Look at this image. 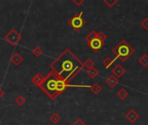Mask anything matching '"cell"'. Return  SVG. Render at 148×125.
Wrapping results in <instances>:
<instances>
[{"label":"cell","instance_id":"cell-22","mask_svg":"<svg viewBox=\"0 0 148 125\" xmlns=\"http://www.w3.org/2000/svg\"><path fill=\"white\" fill-rule=\"evenodd\" d=\"M109 8H112L117 3H118V0H104L103 1Z\"/></svg>","mask_w":148,"mask_h":125},{"label":"cell","instance_id":"cell-21","mask_svg":"<svg viewBox=\"0 0 148 125\" xmlns=\"http://www.w3.org/2000/svg\"><path fill=\"white\" fill-rule=\"evenodd\" d=\"M97 37V32L95 31H90V33L86 37V43H89L90 41H92V39H94L95 37Z\"/></svg>","mask_w":148,"mask_h":125},{"label":"cell","instance_id":"cell-10","mask_svg":"<svg viewBox=\"0 0 148 125\" xmlns=\"http://www.w3.org/2000/svg\"><path fill=\"white\" fill-rule=\"evenodd\" d=\"M44 80H45V76H43V74H41L40 72H38V73H37V74L32 78V83L33 84V85L38 87V86L43 83Z\"/></svg>","mask_w":148,"mask_h":125},{"label":"cell","instance_id":"cell-25","mask_svg":"<svg viewBox=\"0 0 148 125\" xmlns=\"http://www.w3.org/2000/svg\"><path fill=\"white\" fill-rule=\"evenodd\" d=\"M141 26H142V28H144L145 31L148 30V18H145L141 22Z\"/></svg>","mask_w":148,"mask_h":125},{"label":"cell","instance_id":"cell-9","mask_svg":"<svg viewBox=\"0 0 148 125\" xmlns=\"http://www.w3.org/2000/svg\"><path fill=\"white\" fill-rule=\"evenodd\" d=\"M11 62H12V65H14V66H18V65H20L22 62H23V61H24V57L18 53V52H15L12 56H11Z\"/></svg>","mask_w":148,"mask_h":125},{"label":"cell","instance_id":"cell-8","mask_svg":"<svg viewBox=\"0 0 148 125\" xmlns=\"http://www.w3.org/2000/svg\"><path fill=\"white\" fill-rule=\"evenodd\" d=\"M125 117L130 122L133 123L134 122H136V120L138 119L139 115H138V113L135 109H131L125 115Z\"/></svg>","mask_w":148,"mask_h":125},{"label":"cell","instance_id":"cell-6","mask_svg":"<svg viewBox=\"0 0 148 125\" xmlns=\"http://www.w3.org/2000/svg\"><path fill=\"white\" fill-rule=\"evenodd\" d=\"M87 45L90 47V49L93 52L97 53V52H99L105 46V42H102L99 39H98L97 37H95L94 39H92V41H90L89 43H87Z\"/></svg>","mask_w":148,"mask_h":125},{"label":"cell","instance_id":"cell-12","mask_svg":"<svg viewBox=\"0 0 148 125\" xmlns=\"http://www.w3.org/2000/svg\"><path fill=\"white\" fill-rule=\"evenodd\" d=\"M49 120H50V122H51L53 124H58V123L61 121V116H60L58 113L54 112V113H52V114L50 115Z\"/></svg>","mask_w":148,"mask_h":125},{"label":"cell","instance_id":"cell-20","mask_svg":"<svg viewBox=\"0 0 148 125\" xmlns=\"http://www.w3.org/2000/svg\"><path fill=\"white\" fill-rule=\"evenodd\" d=\"M43 52H44L43 50H42L39 46L34 47V48L32 49V53L33 54V56H34L35 57H39L40 56H42Z\"/></svg>","mask_w":148,"mask_h":125},{"label":"cell","instance_id":"cell-16","mask_svg":"<svg viewBox=\"0 0 148 125\" xmlns=\"http://www.w3.org/2000/svg\"><path fill=\"white\" fill-rule=\"evenodd\" d=\"M87 75L92 78V79H94V78H96L98 76H99V71L96 69V68H92V69H88V71H87Z\"/></svg>","mask_w":148,"mask_h":125},{"label":"cell","instance_id":"cell-11","mask_svg":"<svg viewBox=\"0 0 148 125\" xmlns=\"http://www.w3.org/2000/svg\"><path fill=\"white\" fill-rule=\"evenodd\" d=\"M106 84L109 87L114 88V87L119 84V79H118L117 77H115L113 75H112V76H110L108 78H106Z\"/></svg>","mask_w":148,"mask_h":125},{"label":"cell","instance_id":"cell-23","mask_svg":"<svg viewBox=\"0 0 148 125\" xmlns=\"http://www.w3.org/2000/svg\"><path fill=\"white\" fill-rule=\"evenodd\" d=\"M98 39H99L100 41L102 42H105L106 39V35L103 32V31H99L97 32V37H96Z\"/></svg>","mask_w":148,"mask_h":125},{"label":"cell","instance_id":"cell-5","mask_svg":"<svg viewBox=\"0 0 148 125\" xmlns=\"http://www.w3.org/2000/svg\"><path fill=\"white\" fill-rule=\"evenodd\" d=\"M5 40L8 42L11 46L15 47L21 40H22V36L15 30L12 29L5 36Z\"/></svg>","mask_w":148,"mask_h":125},{"label":"cell","instance_id":"cell-14","mask_svg":"<svg viewBox=\"0 0 148 125\" xmlns=\"http://www.w3.org/2000/svg\"><path fill=\"white\" fill-rule=\"evenodd\" d=\"M90 89H91L92 92L93 94H95V95L99 94V93L101 92V90H102V87H101L99 84H97V83L93 84L90 87Z\"/></svg>","mask_w":148,"mask_h":125},{"label":"cell","instance_id":"cell-4","mask_svg":"<svg viewBox=\"0 0 148 125\" xmlns=\"http://www.w3.org/2000/svg\"><path fill=\"white\" fill-rule=\"evenodd\" d=\"M82 16H83V12H80L75 16H73L68 22L69 25L76 31H79L86 24V21L82 18Z\"/></svg>","mask_w":148,"mask_h":125},{"label":"cell","instance_id":"cell-26","mask_svg":"<svg viewBox=\"0 0 148 125\" xmlns=\"http://www.w3.org/2000/svg\"><path fill=\"white\" fill-rule=\"evenodd\" d=\"M71 2L73 4H75L77 6H80L85 2V0H78V1H77V0H71Z\"/></svg>","mask_w":148,"mask_h":125},{"label":"cell","instance_id":"cell-7","mask_svg":"<svg viewBox=\"0 0 148 125\" xmlns=\"http://www.w3.org/2000/svg\"><path fill=\"white\" fill-rule=\"evenodd\" d=\"M112 75H113L115 77H117V78L119 79V78L122 77L125 74L126 71H125V69L121 65H117L112 70Z\"/></svg>","mask_w":148,"mask_h":125},{"label":"cell","instance_id":"cell-24","mask_svg":"<svg viewBox=\"0 0 148 125\" xmlns=\"http://www.w3.org/2000/svg\"><path fill=\"white\" fill-rule=\"evenodd\" d=\"M71 125H86V124L81 118H78L77 120H75L73 122V123Z\"/></svg>","mask_w":148,"mask_h":125},{"label":"cell","instance_id":"cell-15","mask_svg":"<svg viewBox=\"0 0 148 125\" xmlns=\"http://www.w3.org/2000/svg\"><path fill=\"white\" fill-rule=\"evenodd\" d=\"M117 96H118V97H119V99L125 100L128 96V92H127V90L125 89L122 88V89H120L119 90L117 91Z\"/></svg>","mask_w":148,"mask_h":125},{"label":"cell","instance_id":"cell-27","mask_svg":"<svg viewBox=\"0 0 148 125\" xmlns=\"http://www.w3.org/2000/svg\"><path fill=\"white\" fill-rule=\"evenodd\" d=\"M4 96H5V90L0 87V99H1Z\"/></svg>","mask_w":148,"mask_h":125},{"label":"cell","instance_id":"cell-1","mask_svg":"<svg viewBox=\"0 0 148 125\" xmlns=\"http://www.w3.org/2000/svg\"><path fill=\"white\" fill-rule=\"evenodd\" d=\"M50 68L58 78L70 84L85 67L83 62L67 48L51 62Z\"/></svg>","mask_w":148,"mask_h":125},{"label":"cell","instance_id":"cell-2","mask_svg":"<svg viewBox=\"0 0 148 125\" xmlns=\"http://www.w3.org/2000/svg\"><path fill=\"white\" fill-rule=\"evenodd\" d=\"M57 84L58 77L53 72L50 71L47 76L45 77V80L38 87L46 94V96L51 100H55L59 96L57 90Z\"/></svg>","mask_w":148,"mask_h":125},{"label":"cell","instance_id":"cell-3","mask_svg":"<svg viewBox=\"0 0 148 125\" xmlns=\"http://www.w3.org/2000/svg\"><path fill=\"white\" fill-rule=\"evenodd\" d=\"M112 52L115 55V60L119 59L122 62H125L134 53V49L125 40H122L113 48Z\"/></svg>","mask_w":148,"mask_h":125},{"label":"cell","instance_id":"cell-18","mask_svg":"<svg viewBox=\"0 0 148 125\" xmlns=\"http://www.w3.org/2000/svg\"><path fill=\"white\" fill-rule=\"evenodd\" d=\"M25 103H26V98L22 95H19L15 98V103H17L18 106H23L24 104H25Z\"/></svg>","mask_w":148,"mask_h":125},{"label":"cell","instance_id":"cell-19","mask_svg":"<svg viewBox=\"0 0 148 125\" xmlns=\"http://www.w3.org/2000/svg\"><path fill=\"white\" fill-rule=\"evenodd\" d=\"M83 65H84V67H86L87 69H92V68L94 67L95 62H94V61H93L92 58H87V59L83 62Z\"/></svg>","mask_w":148,"mask_h":125},{"label":"cell","instance_id":"cell-17","mask_svg":"<svg viewBox=\"0 0 148 125\" xmlns=\"http://www.w3.org/2000/svg\"><path fill=\"white\" fill-rule=\"evenodd\" d=\"M114 60L115 59H112L111 57H106L104 60H103V65L106 67V69H109L112 65V64L114 62Z\"/></svg>","mask_w":148,"mask_h":125},{"label":"cell","instance_id":"cell-13","mask_svg":"<svg viewBox=\"0 0 148 125\" xmlns=\"http://www.w3.org/2000/svg\"><path fill=\"white\" fill-rule=\"evenodd\" d=\"M138 62L144 67L148 66V55L147 54H143L139 58H138Z\"/></svg>","mask_w":148,"mask_h":125}]
</instances>
